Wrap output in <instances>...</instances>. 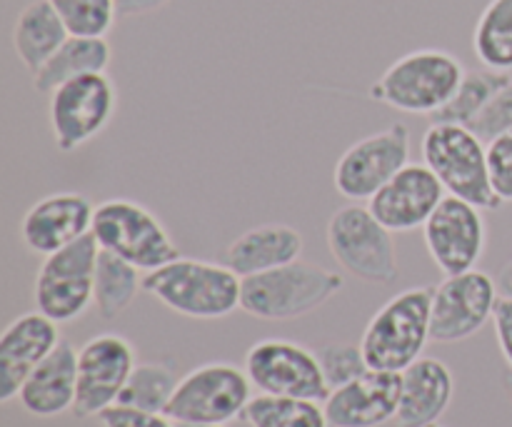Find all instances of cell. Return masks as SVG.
Instances as JSON below:
<instances>
[{
	"instance_id": "cell-1",
	"label": "cell",
	"mask_w": 512,
	"mask_h": 427,
	"mask_svg": "<svg viewBox=\"0 0 512 427\" xmlns=\"http://www.w3.org/2000/svg\"><path fill=\"white\" fill-rule=\"evenodd\" d=\"M143 290L160 305L190 320H220L240 310L243 278L228 263L175 258L145 273Z\"/></svg>"
},
{
	"instance_id": "cell-2",
	"label": "cell",
	"mask_w": 512,
	"mask_h": 427,
	"mask_svg": "<svg viewBox=\"0 0 512 427\" xmlns=\"http://www.w3.org/2000/svg\"><path fill=\"white\" fill-rule=\"evenodd\" d=\"M343 285L345 280L338 270L295 260L283 268L243 278L240 310L268 323H288L323 308Z\"/></svg>"
},
{
	"instance_id": "cell-3",
	"label": "cell",
	"mask_w": 512,
	"mask_h": 427,
	"mask_svg": "<svg viewBox=\"0 0 512 427\" xmlns=\"http://www.w3.org/2000/svg\"><path fill=\"white\" fill-rule=\"evenodd\" d=\"M465 73V65L448 50H410L370 85V98L400 113L433 118L453 98Z\"/></svg>"
},
{
	"instance_id": "cell-4",
	"label": "cell",
	"mask_w": 512,
	"mask_h": 427,
	"mask_svg": "<svg viewBox=\"0 0 512 427\" xmlns=\"http://www.w3.org/2000/svg\"><path fill=\"white\" fill-rule=\"evenodd\" d=\"M433 288H408L393 295L365 325L360 350L370 370L403 373L423 358L430 338Z\"/></svg>"
},
{
	"instance_id": "cell-5",
	"label": "cell",
	"mask_w": 512,
	"mask_h": 427,
	"mask_svg": "<svg viewBox=\"0 0 512 427\" xmlns=\"http://www.w3.org/2000/svg\"><path fill=\"white\" fill-rule=\"evenodd\" d=\"M423 163L438 175L445 193L478 205L480 210H498L488 173V150L485 143L458 123H430L423 135Z\"/></svg>"
},
{
	"instance_id": "cell-6",
	"label": "cell",
	"mask_w": 512,
	"mask_h": 427,
	"mask_svg": "<svg viewBox=\"0 0 512 427\" xmlns=\"http://www.w3.org/2000/svg\"><path fill=\"white\" fill-rule=\"evenodd\" d=\"M93 238L100 250L128 260L143 273L163 268L180 258V248L163 220L145 205L128 198H110L95 208Z\"/></svg>"
},
{
	"instance_id": "cell-7",
	"label": "cell",
	"mask_w": 512,
	"mask_h": 427,
	"mask_svg": "<svg viewBox=\"0 0 512 427\" xmlns=\"http://www.w3.org/2000/svg\"><path fill=\"white\" fill-rule=\"evenodd\" d=\"M390 233L368 205H345L328 220L325 240L335 263L368 285H390L400 278V258Z\"/></svg>"
},
{
	"instance_id": "cell-8",
	"label": "cell",
	"mask_w": 512,
	"mask_h": 427,
	"mask_svg": "<svg viewBox=\"0 0 512 427\" xmlns=\"http://www.w3.org/2000/svg\"><path fill=\"white\" fill-rule=\"evenodd\" d=\"M100 245L93 233L83 235L68 248L45 255L35 273V310L58 325L75 323L95 305V268Z\"/></svg>"
},
{
	"instance_id": "cell-9",
	"label": "cell",
	"mask_w": 512,
	"mask_h": 427,
	"mask_svg": "<svg viewBox=\"0 0 512 427\" xmlns=\"http://www.w3.org/2000/svg\"><path fill=\"white\" fill-rule=\"evenodd\" d=\"M248 373L233 363H205L183 375L170 398L168 415L178 425H228L250 403Z\"/></svg>"
},
{
	"instance_id": "cell-10",
	"label": "cell",
	"mask_w": 512,
	"mask_h": 427,
	"mask_svg": "<svg viewBox=\"0 0 512 427\" xmlns=\"http://www.w3.org/2000/svg\"><path fill=\"white\" fill-rule=\"evenodd\" d=\"M118 93L108 73L68 80L50 93V130L60 153H75L98 138L113 120Z\"/></svg>"
},
{
	"instance_id": "cell-11",
	"label": "cell",
	"mask_w": 512,
	"mask_h": 427,
	"mask_svg": "<svg viewBox=\"0 0 512 427\" xmlns=\"http://www.w3.org/2000/svg\"><path fill=\"white\" fill-rule=\"evenodd\" d=\"M410 163V128L393 123L390 128L355 140L338 158L333 185L345 200L363 203L390 183Z\"/></svg>"
},
{
	"instance_id": "cell-12",
	"label": "cell",
	"mask_w": 512,
	"mask_h": 427,
	"mask_svg": "<svg viewBox=\"0 0 512 427\" xmlns=\"http://www.w3.org/2000/svg\"><path fill=\"white\" fill-rule=\"evenodd\" d=\"M245 373L263 395L303 398L325 403L330 395L318 353L285 338L258 340L245 353Z\"/></svg>"
},
{
	"instance_id": "cell-13",
	"label": "cell",
	"mask_w": 512,
	"mask_h": 427,
	"mask_svg": "<svg viewBox=\"0 0 512 427\" xmlns=\"http://www.w3.org/2000/svg\"><path fill=\"white\" fill-rule=\"evenodd\" d=\"M498 283L483 270H468L460 275H445L433 288V313H430V338L440 345H455L478 335L493 323L498 308Z\"/></svg>"
},
{
	"instance_id": "cell-14",
	"label": "cell",
	"mask_w": 512,
	"mask_h": 427,
	"mask_svg": "<svg viewBox=\"0 0 512 427\" xmlns=\"http://www.w3.org/2000/svg\"><path fill=\"white\" fill-rule=\"evenodd\" d=\"M135 350L118 333H100L78 350V395L70 413L80 420L100 418L118 405L135 368Z\"/></svg>"
},
{
	"instance_id": "cell-15",
	"label": "cell",
	"mask_w": 512,
	"mask_h": 427,
	"mask_svg": "<svg viewBox=\"0 0 512 427\" xmlns=\"http://www.w3.org/2000/svg\"><path fill=\"white\" fill-rule=\"evenodd\" d=\"M430 260L443 275L475 270L488 245V225L478 205L445 195L423 228Z\"/></svg>"
},
{
	"instance_id": "cell-16",
	"label": "cell",
	"mask_w": 512,
	"mask_h": 427,
	"mask_svg": "<svg viewBox=\"0 0 512 427\" xmlns=\"http://www.w3.org/2000/svg\"><path fill=\"white\" fill-rule=\"evenodd\" d=\"M93 200L83 193H53L25 210L18 235L30 253L53 255L93 230Z\"/></svg>"
},
{
	"instance_id": "cell-17",
	"label": "cell",
	"mask_w": 512,
	"mask_h": 427,
	"mask_svg": "<svg viewBox=\"0 0 512 427\" xmlns=\"http://www.w3.org/2000/svg\"><path fill=\"white\" fill-rule=\"evenodd\" d=\"M445 195L443 183L428 165L408 163L368 200V208L390 233H410L425 228Z\"/></svg>"
},
{
	"instance_id": "cell-18",
	"label": "cell",
	"mask_w": 512,
	"mask_h": 427,
	"mask_svg": "<svg viewBox=\"0 0 512 427\" xmlns=\"http://www.w3.org/2000/svg\"><path fill=\"white\" fill-rule=\"evenodd\" d=\"M403 375L368 370L343 388L330 390L323 403L330 427H383L398 415Z\"/></svg>"
},
{
	"instance_id": "cell-19",
	"label": "cell",
	"mask_w": 512,
	"mask_h": 427,
	"mask_svg": "<svg viewBox=\"0 0 512 427\" xmlns=\"http://www.w3.org/2000/svg\"><path fill=\"white\" fill-rule=\"evenodd\" d=\"M60 325L40 310L15 318L0 335V403L18 398L28 375L58 348Z\"/></svg>"
},
{
	"instance_id": "cell-20",
	"label": "cell",
	"mask_w": 512,
	"mask_h": 427,
	"mask_svg": "<svg viewBox=\"0 0 512 427\" xmlns=\"http://www.w3.org/2000/svg\"><path fill=\"white\" fill-rule=\"evenodd\" d=\"M75 395H78V350L63 338L58 348L28 375L18 400L25 413L35 418H58L73 410Z\"/></svg>"
},
{
	"instance_id": "cell-21",
	"label": "cell",
	"mask_w": 512,
	"mask_h": 427,
	"mask_svg": "<svg viewBox=\"0 0 512 427\" xmlns=\"http://www.w3.org/2000/svg\"><path fill=\"white\" fill-rule=\"evenodd\" d=\"M403 393H400L395 427L435 425L453 403V373L438 358H420L403 370Z\"/></svg>"
},
{
	"instance_id": "cell-22",
	"label": "cell",
	"mask_w": 512,
	"mask_h": 427,
	"mask_svg": "<svg viewBox=\"0 0 512 427\" xmlns=\"http://www.w3.org/2000/svg\"><path fill=\"white\" fill-rule=\"evenodd\" d=\"M303 255V235L293 225L265 223L240 233L225 250V263L240 275L268 273L295 263Z\"/></svg>"
},
{
	"instance_id": "cell-23",
	"label": "cell",
	"mask_w": 512,
	"mask_h": 427,
	"mask_svg": "<svg viewBox=\"0 0 512 427\" xmlns=\"http://www.w3.org/2000/svg\"><path fill=\"white\" fill-rule=\"evenodd\" d=\"M68 38V28L50 0H33L15 18L13 50L30 75L38 73Z\"/></svg>"
},
{
	"instance_id": "cell-24",
	"label": "cell",
	"mask_w": 512,
	"mask_h": 427,
	"mask_svg": "<svg viewBox=\"0 0 512 427\" xmlns=\"http://www.w3.org/2000/svg\"><path fill=\"white\" fill-rule=\"evenodd\" d=\"M113 60V50L105 38H80L70 35L58 53L33 75V88L38 93L50 95L68 80L90 73H105Z\"/></svg>"
},
{
	"instance_id": "cell-25",
	"label": "cell",
	"mask_w": 512,
	"mask_h": 427,
	"mask_svg": "<svg viewBox=\"0 0 512 427\" xmlns=\"http://www.w3.org/2000/svg\"><path fill=\"white\" fill-rule=\"evenodd\" d=\"M143 270L118 255L100 250L95 268V310L103 320H115L133 305L143 290Z\"/></svg>"
},
{
	"instance_id": "cell-26",
	"label": "cell",
	"mask_w": 512,
	"mask_h": 427,
	"mask_svg": "<svg viewBox=\"0 0 512 427\" xmlns=\"http://www.w3.org/2000/svg\"><path fill=\"white\" fill-rule=\"evenodd\" d=\"M475 58L483 68L512 73V0H490L473 33Z\"/></svg>"
},
{
	"instance_id": "cell-27",
	"label": "cell",
	"mask_w": 512,
	"mask_h": 427,
	"mask_svg": "<svg viewBox=\"0 0 512 427\" xmlns=\"http://www.w3.org/2000/svg\"><path fill=\"white\" fill-rule=\"evenodd\" d=\"M243 418L250 427H330L323 403L283 395H255Z\"/></svg>"
},
{
	"instance_id": "cell-28",
	"label": "cell",
	"mask_w": 512,
	"mask_h": 427,
	"mask_svg": "<svg viewBox=\"0 0 512 427\" xmlns=\"http://www.w3.org/2000/svg\"><path fill=\"white\" fill-rule=\"evenodd\" d=\"M510 73H498V70H468L460 83V88L455 90L453 98L448 100L440 113H435L433 123H458V125H470L480 115V110L493 100V95L500 88L510 83Z\"/></svg>"
},
{
	"instance_id": "cell-29",
	"label": "cell",
	"mask_w": 512,
	"mask_h": 427,
	"mask_svg": "<svg viewBox=\"0 0 512 427\" xmlns=\"http://www.w3.org/2000/svg\"><path fill=\"white\" fill-rule=\"evenodd\" d=\"M180 378L165 363H138L120 393L118 405L145 410V413H165Z\"/></svg>"
},
{
	"instance_id": "cell-30",
	"label": "cell",
	"mask_w": 512,
	"mask_h": 427,
	"mask_svg": "<svg viewBox=\"0 0 512 427\" xmlns=\"http://www.w3.org/2000/svg\"><path fill=\"white\" fill-rule=\"evenodd\" d=\"M70 35L105 38L118 18L115 0H50Z\"/></svg>"
},
{
	"instance_id": "cell-31",
	"label": "cell",
	"mask_w": 512,
	"mask_h": 427,
	"mask_svg": "<svg viewBox=\"0 0 512 427\" xmlns=\"http://www.w3.org/2000/svg\"><path fill=\"white\" fill-rule=\"evenodd\" d=\"M320 368H323L325 383L330 390L343 388V385L353 383L355 378L368 373V363L360 350V345L353 343H328L318 350Z\"/></svg>"
},
{
	"instance_id": "cell-32",
	"label": "cell",
	"mask_w": 512,
	"mask_h": 427,
	"mask_svg": "<svg viewBox=\"0 0 512 427\" xmlns=\"http://www.w3.org/2000/svg\"><path fill=\"white\" fill-rule=\"evenodd\" d=\"M468 128L473 130L483 143H490V140H495L498 135L512 130V80L493 95V100L480 110V115L468 125Z\"/></svg>"
},
{
	"instance_id": "cell-33",
	"label": "cell",
	"mask_w": 512,
	"mask_h": 427,
	"mask_svg": "<svg viewBox=\"0 0 512 427\" xmlns=\"http://www.w3.org/2000/svg\"><path fill=\"white\" fill-rule=\"evenodd\" d=\"M488 150V173L500 203H512V130L485 143Z\"/></svg>"
},
{
	"instance_id": "cell-34",
	"label": "cell",
	"mask_w": 512,
	"mask_h": 427,
	"mask_svg": "<svg viewBox=\"0 0 512 427\" xmlns=\"http://www.w3.org/2000/svg\"><path fill=\"white\" fill-rule=\"evenodd\" d=\"M103 427H178L165 413H145V410L113 405L100 413Z\"/></svg>"
},
{
	"instance_id": "cell-35",
	"label": "cell",
	"mask_w": 512,
	"mask_h": 427,
	"mask_svg": "<svg viewBox=\"0 0 512 427\" xmlns=\"http://www.w3.org/2000/svg\"><path fill=\"white\" fill-rule=\"evenodd\" d=\"M493 328L495 338H498V348L503 353L505 363L512 370V298H503L500 295L498 308H495L493 315Z\"/></svg>"
},
{
	"instance_id": "cell-36",
	"label": "cell",
	"mask_w": 512,
	"mask_h": 427,
	"mask_svg": "<svg viewBox=\"0 0 512 427\" xmlns=\"http://www.w3.org/2000/svg\"><path fill=\"white\" fill-rule=\"evenodd\" d=\"M173 0H115L120 18H135V15H150L155 10H163Z\"/></svg>"
},
{
	"instance_id": "cell-37",
	"label": "cell",
	"mask_w": 512,
	"mask_h": 427,
	"mask_svg": "<svg viewBox=\"0 0 512 427\" xmlns=\"http://www.w3.org/2000/svg\"><path fill=\"white\" fill-rule=\"evenodd\" d=\"M495 283H498V290H500V295H503V298H512V260L508 265H505L503 270H500V275H498V280H495Z\"/></svg>"
},
{
	"instance_id": "cell-38",
	"label": "cell",
	"mask_w": 512,
	"mask_h": 427,
	"mask_svg": "<svg viewBox=\"0 0 512 427\" xmlns=\"http://www.w3.org/2000/svg\"><path fill=\"white\" fill-rule=\"evenodd\" d=\"M505 393H508V398H510V403H512V370L508 375H505Z\"/></svg>"
},
{
	"instance_id": "cell-39",
	"label": "cell",
	"mask_w": 512,
	"mask_h": 427,
	"mask_svg": "<svg viewBox=\"0 0 512 427\" xmlns=\"http://www.w3.org/2000/svg\"><path fill=\"white\" fill-rule=\"evenodd\" d=\"M178 425V423H175ZM178 427H225V425H178Z\"/></svg>"
},
{
	"instance_id": "cell-40",
	"label": "cell",
	"mask_w": 512,
	"mask_h": 427,
	"mask_svg": "<svg viewBox=\"0 0 512 427\" xmlns=\"http://www.w3.org/2000/svg\"><path fill=\"white\" fill-rule=\"evenodd\" d=\"M428 427H445V425H440V423H435V425H428Z\"/></svg>"
}]
</instances>
